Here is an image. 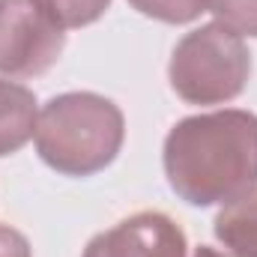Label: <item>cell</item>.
I'll list each match as a JSON object with an SVG mask.
<instances>
[{
  "label": "cell",
  "mask_w": 257,
  "mask_h": 257,
  "mask_svg": "<svg viewBox=\"0 0 257 257\" xmlns=\"http://www.w3.org/2000/svg\"><path fill=\"white\" fill-rule=\"evenodd\" d=\"M0 257H33L30 239L15 227L0 224Z\"/></svg>",
  "instance_id": "11"
},
{
  "label": "cell",
  "mask_w": 257,
  "mask_h": 257,
  "mask_svg": "<svg viewBox=\"0 0 257 257\" xmlns=\"http://www.w3.org/2000/svg\"><path fill=\"white\" fill-rule=\"evenodd\" d=\"M126 141V117L117 102L90 90L48 99L36 120V153L63 177H93L114 165Z\"/></svg>",
  "instance_id": "2"
},
{
  "label": "cell",
  "mask_w": 257,
  "mask_h": 257,
  "mask_svg": "<svg viewBox=\"0 0 257 257\" xmlns=\"http://www.w3.org/2000/svg\"><path fill=\"white\" fill-rule=\"evenodd\" d=\"M212 233L230 257H257V189L224 203L212 221Z\"/></svg>",
  "instance_id": "7"
},
{
  "label": "cell",
  "mask_w": 257,
  "mask_h": 257,
  "mask_svg": "<svg viewBox=\"0 0 257 257\" xmlns=\"http://www.w3.org/2000/svg\"><path fill=\"white\" fill-rule=\"evenodd\" d=\"M162 168L171 192L189 206H224L257 189V114L224 108L174 123Z\"/></svg>",
  "instance_id": "1"
},
{
  "label": "cell",
  "mask_w": 257,
  "mask_h": 257,
  "mask_svg": "<svg viewBox=\"0 0 257 257\" xmlns=\"http://www.w3.org/2000/svg\"><path fill=\"white\" fill-rule=\"evenodd\" d=\"M66 30L39 0H0V75L36 78L63 57Z\"/></svg>",
  "instance_id": "4"
},
{
  "label": "cell",
  "mask_w": 257,
  "mask_h": 257,
  "mask_svg": "<svg viewBox=\"0 0 257 257\" xmlns=\"http://www.w3.org/2000/svg\"><path fill=\"white\" fill-rule=\"evenodd\" d=\"M194 257H230V254H221V251H215L209 245H200V248H194Z\"/></svg>",
  "instance_id": "12"
},
{
  "label": "cell",
  "mask_w": 257,
  "mask_h": 257,
  "mask_svg": "<svg viewBox=\"0 0 257 257\" xmlns=\"http://www.w3.org/2000/svg\"><path fill=\"white\" fill-rule=\"evenodd\" d=\"M81 257H189V242L171 215L144 209L96 233Z\"/></svg>",
  "instance_id": "5"
},
{
  "label": "cell",
  "mask_w": 257,
  "mask_h": 257,
  "mask_svg": "<svg viewBox=\"0 0 257 257\" xmlns=\"http://www.w3.org/2000/svg\"><path fill=\"white\" fill-rule=\"evenodd\" d=\"M36 93L18 81L0 78V159L27 147V141L36 135Z\"/></svg>",
  "instance_id": "6"
},
{
  "label": "cell",
  "mask_w": 257,
  "mask_h": 257,
  "mask_svg": "<svg viewBox=\"0 0 257 257\" xmlns=\"http://www.w3.org/2000/svg\"><path fill=\"white\" fill-rule=\"evenodd\" d=\"M39 3L63 30H78V27L96 24L111 6V0H39Z\"/></svg>",
  "instance_id": "9"
},
{
  "label": "cell",
  "mask_w": 257,
  "mask_h": 257,
  "mask_svg": "<svg viewBox=\"0 0 257 257\" xmlns=\"http://www.w3.org/2000/svg\"><path fill=\"white\" fill-rule=\"evenodd\" d=\"M251 78V51L242 36L218 21L186 33L171 54V90L189 105H227Z\"/></svg>",
  "instance_id": "3"
},
{
  "label": "cell",
  "mask_w": 257,
  "mask_h": 257,
  "mask_svg": "<svg viewBox=\"0 0 257 257\" xmlns=\"http://www.w3.org/2000/svg\"><path fill=\"white\" fill-rule=\"evenodd\" d=\"M128 6L162 24H192L209 12V0H128Z\"/></svg>",
  "instance_id": "8"
},
{
  "label": "cell",
  "mask_w": 257,
  "mask_h": 257,
  "mask_svg": "<svg viewBox=\"0 0 257 257\" xmlns=\"http://www.w3.org/2000/svg\"><path fill=\"white\" fill-rule=\"evenodd\" d=\"M209 12L236 36L257 39V0H209Z\"/></svg>",
  "instance_id": "10"
}]
</instances>
